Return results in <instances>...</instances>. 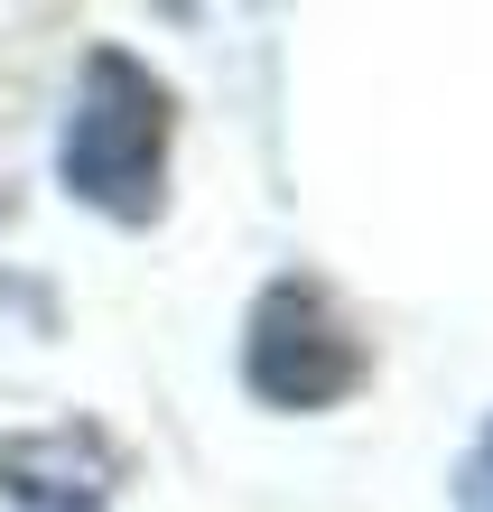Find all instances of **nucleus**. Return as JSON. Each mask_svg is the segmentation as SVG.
Listing matches in <instances>:
<instances>
[{
    "label": "nucleus",
    "mask_w": 493,
    "mask_h": 512,
    "mask_svg": "<svg viewBox=\"0 0 493 512\" xmlns=\"http://www.w3.org/2000/svg\"><path fill=\"white\" fill-rule=\"evenodd\" d=\"M168 140H177V94L131 47H94L84 84H75V112L56 131V187L112 224H159Z\"/></svg>",
    "instance_id": "f257e3e1"
},
{
    "label": "nucleus",
    "mask_w": 493,
    "mask_h": 512,
    "mask_svg": "<svg viewBox=\"0 0 493 512\" xmlns=\"http://www.w3.org/2000/svg\"><path fill=\"white\" fill-rule=\"evenodd\" d=\"M363 373H373V345H363V326L335 308L326 280H270L252 298V326H242V382H252V401L270 410H335L354 401Z\"/></svg>",
    "instance_id": "f03ea898"
},
{
    "label": "nucleus",
    "mask_w": 493,
    "mask_h": 512,
    "mask_svg": "<svg viewBox=\"0 0 493 512\" xmlns=\"http://www.w3.org/2000/svg\"><path fill=\"white\" fill-rule=\"evenodd\" d=\"M112 485H121V457L94 419L0 438V494H10V512H112Z\"/></svg>",
    "instance_id": "7ed1b4c3"
},
{
    "label": "nucleus",
    "mask_w": 493,
    "mask_h": 512,
    "mask_svg": "<svg viewBox=\"0 0 493 512\" xmlns=\"http://www.w3.org/2000/svg\"><path fill=\"white\" fill-rule=\"evenodd\" d=\"M456 512H493V419L475 429L466 457H456Z\"/></svg>",
    "instance_id": "20e7f679"
}]
</instances>
